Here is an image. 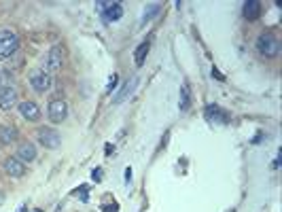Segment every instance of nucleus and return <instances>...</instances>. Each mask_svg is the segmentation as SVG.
<instances>
[{
	"instance_id": "obj_2",
	"label": "nucleus",
	"mask_w": 282,
	"mask_h": 212,
	"mask_svg": "<svg viewBox=\"0 0 282 212\" xmlns=\"http://www.w3.org/2000/svg\"><path fill=\"white\" fill-rule=\"evenodd\" d=\"M257 51L261 55H265V58H276V55L280 53V40L270 32L261 34L257 38Z\"/></svg>"
},
{
	"instance_id": "obj_17",
	"label": "nucleus",
	"mask_w": 282,
	"mask_h": 212,
	"mask_svg": "<svg viewBox=\"0 0 282 212\" xmlns=\"http://www.w3.org/2000/svg\"><path fill=\"white\" fill-rule=\"evenodd\" d=\"M136 83H138V79H132V85H130V83H128V85H125V87H123V91H121V93L117 96V102H121V100H123V98H125V96H128V93H130V91H132V89L136 87Z\"/></svg>"
},
{
	"instance_id": "obj_9",
	"label": "nucleus",
	"mask_w": 282,
	"mask_h": 212,
	"mask_svg": "<svg viewBox=\"0 0 282 212\" xmlns=\"http://www.w3.org/2000/svg\"><path fill=\"white\" fill-rule=\"evenodd\" d=\"M62 62H64V53H62V47H51L49 49V53H47V64H45V68L47 70H58V68H62Z\"/></svg>"
},
{
	"instance_id": "obj_19",
	"label": "nucleus",
	"mask_w": 282,
	"mask_h": 212,
	"mask_svg": "<svg viewBox=\"0 0 282 212\" xmlns=\"http://www.w3.org/2000/svg\"><path fill=\"white\" fill-rule=\"evenodd\" d=\"M112 87H117V75H112V77H110V83H108V87H106V91H110Z\"/></svg>"
},
{
	"instance_id": "obj_7",
	"label": "nucleus",
	"mask_w": 282,
	"mask_h": 212,
	"mask_svg": "<svg viewBox=\"0 0 282 212\" xmlns=\"http://www.w3.org/2000/svg\"><path fill=\"white\" fill-rule=\"evenodd\" d=\"M3 168H5V172H7L11 178H19V176L26 174V166H24L17 157H9V159H5Z\"/></svg>"
},
{
	"instance_id": "obj_3",
	"label": "nucleus",
	"mask_w": 282,
	"mask_h": 212,
	"mask_svg": "<svg viewBox=\"0 0 282 212\" xmlns=\"http://www.w3.org/2000/svg\"><path fill=\"white\" fill-rule=\"evenodd\" d=\"M38 143L43 145L45 149L55 151L62 145V136H60V132H55L53 127H40V130H38Z\"/></svg>"
},
{
	"instance_id": "obj_1",
	"label": "nucleus",
	"mask_w": 282,
	"mask_h": 212,
	"mask_svg": "<svg viewBox=\"0 0 282 212\" xmlns=\"http://www.w3.org/2000/svg\"><path fill=\"white\" fill-rule=\"evenodd\" d=\"M19 47V38L11 30H0V60L11 58Z\"/></svg>"
},
{
	"instance_id": "obj_12",
	"label": "nucleus",
	"mask_w": 282,
	"mask_h": 212,
	"mask_svg": "<svg viewBox=\"0 0 282 212\" xmlns=\"http://www.w3.org/2000/svg\"><path fill=\"white\" fill-rule=\"evenodd\" d=\"M206 117L210 119V121H219V123H227L229 121V117H227V112H225V110H221L219 106H213V104H210V106H206Z\"/></svg>"
},
{
	"instance_id": "obj_10",
	"label": "nucleus",
	"mask_w": 282,
	"mask_h": 212,
	"mask_svg": "<svg viewBox=\"0 0 282 212\" xmlns=\"http://www.w3.org/2000/svg\"><path fill=\"white\" fill-rule=\"evenodd\" d=\"M19 112H21V117L26 121H38L40 119V108L34 104V102H21L19 104Z\"/></svg>"
},
{
	"instance_id": "obj_4",
	"label": "nucleus",
	"mask_w": 282,
	"mask_h": 212,
	"mask_svg": "<svg viewBox=\"0 0 282 212\" xmlns=\"http://www.w3.org/2000/svg\"><path fill=\"white\" fill-rule=\"evenodd\" d=\"M47 112H49V119L53 123H62L68 117V104L64 100H51Z\"/></svg>"
},
{
	"instance_id": "obj_13",
	"label": "nucleus",
	"mask_w": 282,
	"mask_h": 212,
	"mask_svg": "<svg viewBox=\"0 0 282 212\" xmlns=\"http://www.w3.org/2000/svg\"><path fill=\"white\" fill-rule=\"evenodd\" d=\"M242 11H244V17H246V19H257V17L261 15V3L248 0V3H244Z\"/></svg>"
},
{
	"instance_id": "obj_11",
	"label": "nucleus",
	"mask_w": 282,
	"mask_h": 212,
	"mask_svg": "<svg viewBox=\"0 0 282 212\" xmlns=\"http://www.w3.org/2000/svg\"><path fill=\"white\" fill-rule=\"evenodd\" d=\"M17 159L21 163H28V161H34L36 159V149L32 143H24L19 149H17Z\"/></svg>"
},
{
	"instance_id": "obj_8",
	"label": "nucleus",
	"mask_w": 282,
	"mask_h": 212,
	"mask_svg": "<svg viewBox=\"0 0 282 212\" xmlns=\"http://www.w3.org/2000/svg\"><path fill=\"white\" fill-rule=\"evenodd\" d=\"M98 7L104 11V17H106L108 21H117V19L123 17V7H121L119 3H100Z\"/></svg>"
},
{
	"instance_id": "obj_15",
	"label": "nucleus",
	"mask_w": 282,
	"mask_h": 212,
	"mask_svg": "<svg viewBox=\"0 0 282 212\" xmlns=\"http://www.w3.org/2000/svg\"><path fill=\"white\" fill-rule=\"evenodd\" d=\"M15 138H17V130H15V127H9V125L0 127V143H3V145H11Z\"/></svg>"
},
{
	"instance_id": "obj_6",
	"label": "nucleus",
	"mask_w": 282,
	"mask_h": 212,
	"mask_svg": "<svg viewBox=\"0 0 282 212\" xmlns=\"http://www.w3.org/2000/svg\"><path fill=\"white\" fill-rule=\"evenodd\" d=\"M17 102V89L7 85V87L0 89V108L3 110H11Z\"/></svg>"
},
{
	"instance_id": "obj_5",
	"label": "nucleus",
	"mask_w": 282,
	"mask_h": 212,
	"mask_svg": "<svg viewBox=\"0 0 282 212\" xmlns=\"http://www.w3.org/2000/svg\"><path fill=\"white\" fill-rule=\"evenodd\" d=\"M30 85H32V89L36 91V93H45V91H49L51 89V85H53V79H51V75L49 73H36V75H32V79H30Z\"/></svg>"
},
{
	"instance_id": "obj_20",
	"label": "nucleus",
	"mask_w": 282,
	"mask_h": 212,
	"mask_svg": "<svg viewBox=\"0 0 282 212\" xmlns=\"http://www.w3.org/2000/svg\"><path fill=\"white\" fill-rule=\"evenodd\" d=\"M26 210H28V208H26V204H24V206H19V210H17V212H26Z\"/></svg>"
},
{
	"instance_id": "obj_16",
	"label": "nucleus",
	"mask_w": 282,
	"mask_h": 212,
	"mask_svg": "<svg viewBox=\"0 0 282 212\" xmlns=\"http://www.w3.org/2000/svg\"><path fill=\"white\" fill-rule=\"evenodd\" d=\"M147 55H149V42H140L138 49H136V53H134L136 64H138V66H143L145 60H147Z\"/></svg>"
},
{
	"instance_id": "obj_18",
	"label": "nucleus",
	"mask_w": 282,
	"mask_h": 212,
	"mask_svg": "<svg viewBox=\"0 0 282 212\" xmlns=\"http://www.w3.org/2000/svg\"><path fill=\"white\" fill-rule=\"evenodd\" d=\"M161 9V5H151L147 11H145V19L143 21H149L151 17H155V15H157V11Z\"/></svg>"
},
{
	"instance_id": "obj_21",
	"label": "nucleus",
	"mask_w": 282,
	"mask_h": 212,
	"mask_svg": "<svg viewBox=\"0 0 282 212\" xmlns=\"http://www.w3.org/2000/svg\"><path fill=\"white\" fill-rule=\"evenodd\" d=\"M34 212H43V210H40V208H36V210H34Z\"/></svg>"
},
{
	"instance_id": "obj_14",
	"label": "nucleus",
	"mask_w": 282,
	"mask_h": 212,
	"mask_svg": "<svg viewBox=\"0 0 282 212\" xmlns=\"http://www.w3.org/2000/svg\"><path fill=\"white\" fill-rule=\"evenodd\" d=\"M178 106H180V112H187L189 106H191V89H189L187 83L180 87V102H178Z\"/></svg>"
}]
</instances>
